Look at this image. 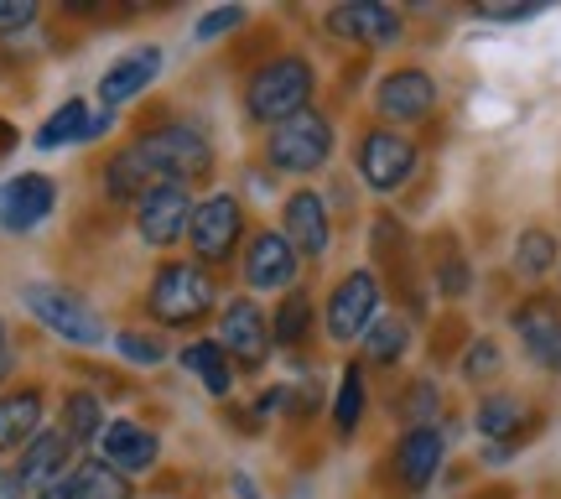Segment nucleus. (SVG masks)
<instances>
[{
	"instance_id": "f257e3e1",
	"label": "nucleus",
	"mask_w": 561,
	"mask_h": 499,
	"mask_svg": "<svg viewBox=\"0 0 561 499\" xmlns=\"http://www.w3.org/2000/svg\"><path fill=\"white\" fill-rule=\"evenodd\" d=\"M312 89H318L312 63L286 53V58H271L265 68H255V79H250V89H244V104H250L255 121L286 125V121H297V115H307Z\"/></svg>"
},
{
	"instance_id": "f03ea898",
	"label": "nucleus",
	"mask_w": 561,
	"mask_h": 499,
	"mask_svg": "<svg viewBox=\"0 0 561 499\" xmlns=\"http://www.w3.org/2000/svg\"><path fill=\"white\" fill-rule=\"evenodd\" d=\"M214 281L208 271L198 265H161L157 281H151V292H146V307H151V318L167 322V328H193V322L214 307Z\"/></svg>"
},
{
	"instance_id": "7ed1b4c3",
	"label": "nucleus",
	"mask_w": 561,
	"mask_h": 499,
	"mask_svg": "<svg viewBox=\"0 0 561 499\" xmlns=\"http://www.w3.org/2000/svg\"><path fill=\"white\" fill-rule=\"evenodd\" d=\"M21 302H26V313H32L42 328H53L62 343H79V349H94V343H104L100 313H94V307H89L83 297H73V292L47 286V281H32V286L21 292Z\"/></svg>"
},
{
	"instance_id": "20e7f679",
	"label": "nucleus",
	"mask_w": 561,
	"mask_h": 499,
	"mask_svg": "<svg viewBox=\"0 0 561 499\" xmlns=\"http://www.w3.org/2000/svg\"><path fill=\"white\" fill-rule=\"evenodd\" d=\"M146 161H151V172L157 182H187V178H203L208 167H214V151H208V136H203L198 125H161L151 136L136 140Z\"/></svg>"
},
{
	"instance_id": "39448f33",
	"label": "nucleus",
	"mask_w": 561,
	"mask_h": 499,
	"mask_svg": "<svg viewBox=\"0 0 561 499\" xmlns=\"http://www.w3.org/2000/svg\"><path fill=\"white\" fill-rule=\"evenodd\" d=\"M333 157V125L322 121V115H297V121H286L271 131L265 140V161L276 167V172H291V178H307V172H318L322 161Z\"/></svg>"
},
{
	"instance_id": "423d86ee",
	"label": "nucleus",
	"mask_w": 561,
	"mask_h": 499,
	"mask_svg": "<svg viewBox=\"0 0 561 499\" xmlns=\"http://www.w3.org/2000/svg\"><path fill=\"white\" fill-rule=\"evenodd\" d=\"M375 318H380V281L369 271H348L328 297V339L354 343L375 328Z\"/></svg>"
},
{
	"instance_id": "0eeeda50",
	"label": "nucleus",
	"mask_w": 561,
	"mask_h": 499,
	"mask_svg": "<svg viewBox=\"0 0 561 499\" xmlns=\"http://www.w3.org/2000/svg\"><path fill=\"white\" fill-rule=\"evenodd\" d=\"M416 140L401 136V131H369V136L359 140V178L375 188V193H396V188H405L411 182V172H416Z\"/></svg>"
},
{
	"instance_id": "6e6552de",
	"label": "nucleus",
	"mask_w": 561,
	"mask_h": 499,
	"mask_svg": "<svg viewBox=\"0 0 561 499\" xmlns=\"http://www.w3.org/2000/svg\"><path fill=\"white\" fill-rule=\"evenodd\" d=\"M187 224H193V199H187V188H178V182H161V188H151V193L136 199L140 240L157 245V250L178 245L182 235H187Z\"/></svg>"
},
{
	"instance_id": "1a4fd4ad",
	"label": "nucleus",
	"mask_w": 561,
	"mask_h": 499,
	"mask_svg": "<svg viewBox=\"0 0 561 499\" xmlns=\"http://www.w3.org/2000/svg\"><path fill=\"white\" fill-rule=\"evenodd\" d=\"M240 229H244L240 199L214 193V199H203L198 208H193L187 240H193V250H198L203 260H229V256H234V245H240Z\"/></svg>"
},
{
	"instance_id": "9d476101",
	"label": "nucleus",
	"mask_w": 561,
	"mask_h": 499,
	"mask_svg": "<svg viewBox=\"0 0 561 499\" xmlns=\"http://www.w3.org/2000/svg\"><path fill=\"white\" fill-rule=\"evenodd\" d=\"M58 203V188L42 178V172H21V178H5L0 182V229L5 235H26L37 229Z\"/></svg>"
},
{
	"instance_id": "9b49d317",
	"label": "nucleus",
	"mask_w": 561,
	"mask_h": 499,
	"mask_svg": "<svg viewBox=\"0 0 561 499\" xmlns=\"http://www.w3.org/2000/svg\"><path fill=\"white\" fill-rule=\"evenodd\" d=\"M515 339L525 343L530 364H541L551 375H561V313L546 297H530L515 307Z\"/></svg>"
},
{
	"instance_id": "f8f14e48",
	"label": "nucleus",
	"mask_w": 561,
	"mask_h": 499,
	"mask_svg": "<svg viewBox=\"0 0 561 499\" xmlns=\"http://www.w3.org/2000/svg\"><path fill=\"white\" fill-rule=\"evenodd\" d=\"M375 104H380L385 121L416 125V121H426V115L437 110V79H432V73H421V68H396V73L380 83Z\"/></svg>"
},
{
	"instance_id": "ddd939ff",
	"label": "nucleus",
	"mask_w": 561,
	"mask_h": 499,
	"mask_svg": "<svg viewBox=\"0 0 561 499\" xmlns=\"http://www.w3.org/2000/svg\"><path fill=\"white\" fill-rule=\"evenodd\" d=\"M79 468V458H73V438L62 432V427H42L37 438L21 447V484L26 489H47V484L68 479Z\"/></svg>"
},
{
	"instance_id": "4468645a",
	"label": "nucleus",
	"mask_w": 561,
	"mask_h": 499,
	"mask_svg": "<svg viewBox=\"0 0 561 499\" xmlns=\"http://www.w3.org/2000/svg\"><path fill=\"white\" fill-rule=\"evenodd\" d=\"M161 73V47H130V53H121V58L104 68L100 79V100L104 110H121V104H130L140 94V89H151V79Z\"/></svg>"
},
{
	"instance_id": "2eb2a0df",
	"label": "nucleus",
	"mask_w": 561,
	"mask_h": 499,
	"mask_svg": "<svg viewBox=\"0 0 561 499\" xmlns=\"http://www.w3.org/2000/svg\"><path fill=\"white\" fill-rule=\"evenodd\" d=\"M286 240L297 250L301 260H322L328 256V245H333V224H328V203L322 193H291L286 199Z\"/></svg>"
},
{
	"instance_id": "dca6fc26",
	"label": "nucleus",
	"mask_w": 561,
	"mask_h": 499,
	"mask_svg": "<svg viewBox=\"0 0 561 499\" xmlns=\"http://www.w3.org/2000/svg\"><path fill=\"white\" fill-rule=\"evenodd\" d=\"M219 349L240 364H261L271 354V328H265L255 302H229L219 318Z\"/></svg>"
},
{
	"instance_id": "f3484780",
	"label": "nucleus",
	"mask_w": 561,
	"mask_h": 499,
	"mask_svg": "<svg viewBox=\"0 0 561 499\" xmlns=\"http://www.w3.org/2000/svg\"><path fill=\"white\" fill-rule=\"evenodd\" d=\"M328 32L348 42H364V47H390V42L401 37V11L375 5V0H354V5H339L328 16Z\"/></svg>"
},
{
	"instance_id": "a211bd4d",
	"label": "nucleus",
	"mask_w": 561,
	"mask_h": 499,
	"mask_svg": "<svg viewBox=\"0 0 561 499\" xmlns=\"http://www.w3.org/2000/svg\"><path fill=\"white\" fill-rule=\"evenodd\" d=\"M297 250H291V240L286 235H276V229H265V235H255L250 240V256H244V281L255 286V292H280V286H291L297 281Z\"/></svg>"
},
{
	"instance_id": "6ab92c4d",
	"label": "nucleus",
	"mask_w": 561,
	"mask_h": 499,
	"mask_svg": "<svg viewBox=\"0 0 561 499\" xmlns=\"http://www.w3.org/2000/svg\"><path fill=\"white\" fill-rule=\"evenodd\" d=\"M100 453H104V463L125 479V474H146V468L157 463L161 442H157V432H146V427H136V421H110L104 438H100Z\"/></svg>"
},
{
	"instance_id": "aec40b11",
	"label": "nucleus",
	"mask_w": 561,
	"mask_h": 499,
	"mask_svg": "<svg viewBox=\"0 0 561 499\" xmlns=\"http://www.w3.org/2000/svg\"><path fill=\"white\" fill-rule=\"evenodd\" d=\"M442 468V432L437 427H405V438L396 442V479L405 489H426Z\"/></svg>"
},
{
	"instance_id": "412c9836",
	"label": "nucleus",
	"mask_w": 561,
	"mask_h": 499,
	"mask_svg": "<svg viewBox=\"0 0 561 499\" xmlns=\"http://www.w3.org/2000/svg\"><path fill=\"white\" fill-rule=\"evenodd\" d=\"M530 406L520 396H510V390H494V396H483L479 406V432L489 442H500V447H515V442L530 432Z\"/></svg>"
},
{
	"instance_id": "4be33fe9",
	"label": "nucleus",
	"mask_w": 561,
	"mask_h": 499,
	"mask_svg": "<svg viewBox=\"0 0 561 499\" xmlns=\"http://www.w3.org/2000/svg\"><path fill=\"white\" fill-rule=\"evenodd\" d=\"M42 432V396L37 390H11L0 396V453L26 447Z\"/></svg>"
},
{
	"instance_id": "5701e85b",
	"label": "nucleus",
	"mask_w": 561,
	"mask_h": 499,
	"mask_svg": "<svg viewBox=\"0 0 561 499\" xmlns=\"http://www.w3.org/2000/svg\"><path fill=\"white\" fill-rule=\"evenodd\" d=\"M151 188H161V182L140 146H125L121 157L104 167V193H110V199H140V193H151Z\"/></svg>"
},
{
	"instance_id": "b1692460",
	"label": "nucleus",
	"mask_w": 561,
	"mask_h": 499,
	"mask_svg": "<svg viewBox=\"0 0 561 499\" xmlns=\"http://www.w3.org/2000/svg\"><path fill=\"white\" fill-rule=\"evenodd\" d=\"M182 370L198 375L208 396H229V385H234V370H229V354L219 349V339L187 343V349H182Z\"/></svg>"
},
{
	"instance_id": "393cba45",
	"label": "nucleus",
	"mask_w": 561,
	"mask_h": 499,
	"mask_svg": "<svg viewBox=\"0 0 561 499\" xmlns=\"http://www.w3.org/2000/svg\"><path fill=\"white\" fill-rule=\"evenodd\" d=\"M89 125H94V115L83 110V100H68L62 110H53V115L42 121L37 146L42 151H58V146H68V140H89Z\"/></svg>"
},
{
	"instance_id": "a878e982",
	"label": "nucleus",
	"mask_w": 561,
	"mask_h": 499,
	"mask_svg": "<svg viewBox=\"0 0 561 499\" xmlns=\"http://www.w3.org/2000/svg\"><path fill=\"white\" fill-rule=\"evenodd\" d=\"M62 432L73 438V447H79V442L104 438V406L89 396V390L68 396V400H62Z\"/></svg>"
},
{
	"instance_id": "bb28decb",
	"label": "nucleus",
	"mask_w": 561,
	"mask_h": 499,
	"mask_svg": "<svg viewBox=\"0 0 561 499\" xmlns=\"http://www.w3.org/2000/svg\"><path fill=\"white\" fill-rule=\"evenodd\" d=\"M557 240L546 235V229H525L520 240H515V271L520 276H530V281H541L551 265H557Z\"/></svg>"
},
{
	"instance_id": "cd10ccee",
	"label": "nucleus",
	"mask_w": 561,
	"mask_h": 499,
	"mask_svg": "<svg viewBox=\"0 0 561 499\" xmlns=\"http://www.w3.org/2000/svg\"><path fill=\"white\" fill-rule=\"evenodd\" d=\"M405 343H411V328L401 318H375V328L364 333V354L375 364H396L405 354Z\"/></svg>"
},
{
	"instance_id": "c85d7f7f",
	"label": "nucleus",
	"mask_w": 561,
	"mask_h": 499,
	"mask_svg": "<svg viewBox=\"0 0 561 499\" xmlns=\"http://www.w3.org/2000/svg\"><path fill=\"white\" fill-rule=\"evenodd\" d=\"M307 328H312V302H307V292L280 297V313H276V322H271V339L276 343H301L307 339Z\"/></svg>"
},
{
	"instance_id": "c756f323",
	"label": "nucleus",
	"mask_w": 561,
	"mask_h": 499,
	"mask_svg": "<svg viewBox=\"0 0 561 499\" xmlns=\"http://www.w3.org/2000/svg\"><path fill=\"white\" fill-rule=\"evenodd\" d=\"M364 417V370L359 364H348L343 370V385H339V400H333V421H339V432L348 438Z\"/></svg>"
},
{
	"instance_id": "7c9ffc66",
	"label": "nucleus",
	"mask_w": 561,
	"mask_h": 499,
	"mask_svg": "<svg viewBox=\"0 0 561 499\" xmlns=\"http://www.w3.org/2000/svg\"><path fill=\"white\" fill-rule=\"evenodd\" d=\"M79 479H83V499H130L125 479L110 463H79Z\"/></svg>"
},
{
	"instance_id": "2f4dec72",
	"label": "nucleus",
	"mask_w": 561,
	"mask_h": 499,
	"mask_svg": "<svg viewBox=\"0 0 561 499\" xmlns=\"http://www.w3.org/2000/svg\"><path fill=\"white\" fill-rule=\"evenodd\" d=\"M489 375H500V343L494 339H473L468 343V354H462V379H489Z\"/></svg>"
},
{
	"instance_id": "473e14b6",
	"label": "nucleus",
	"mask_w": 561,
	"mask_h": 499,
	"mask_svg": "<svg viewBox=\"0 0 561 499\" xmlns=\"http://www.w3.org/2000/svg\"><path fill=\"white\" fill-rule=\"evenodd\" d=\"M234 26H244V5H219V11L198 16L193 37H198V42H214V37H224V32H234Z\"/></svg>"
},
{
	"instance_id": "72a5a7b5",
	"label": "nucleus",
	"mask_w": 561,
	"mask_h": 499,
	"mask_svg": "<svg viewBox=\"0 0 561 499\" xmlns=\"http://www.w3.org/2000/svg\"><path fill=\"white\" fill-rule=\"evenodd\" d=\"M115 349H121L125 360H136V364H161L167 360L161 339H146V333H115Z\"/></svg>"
},
{
	"instance_id": "f704fd0d",
	"label": "nucleus",
	"mask_w": 561,
	"mask_h": 499,
	"mask_svg": "<svg viewBox=\"0 0 561 499\" xmlns=\"http://www.w3.org/2000/svg\"><path fill=\"white\" fill-rule=\"evenodd\" d=\"M32 21H37V5H32V0H0V37L32 26Z\"/></svg>"
},
{
	"instance_id": "c9c22d12",
	"label": "nucleus",
	"mask_w": 561,
	"mask_h": 499,
	"mask_svg": "<svg viewBox=\"0 0 561 499\" xmlns=\"http://www.w3.org/2000/svg\"><path fill=\"white\" fill-rule=\"evenodd\" d=\"M541 5L536 0H504V5H483V16L489 21H525V16H536Z\"/></svg>"
},
{
	"instance_id": "e433bc0d",
	"label": "nucleus",
	"mask_w": 561,
	"mask_h": 499,
	"mask_svg": "<svg viewBox=\"0 0 561 499\" xmlns=\"http://www.w3.org/2000/svg\"><path fill=\"white\" fill-rule=\"evenodd\" d=\"M32 499H83V479H79V468H73L68 479H58V484H47V489H37Z\"/></svg>"
},
{
	"instance_id": "4c0bfd02",
	"label": "nucleus",
	"mask_w": 561,
	"mask_h": 499,
	"mask_svg": "<svg viewBox=\"0 0 561 499\" xmlns=\"http://www.w3.org/2000/svg\"><path fill=\"white\" fill-rule=\"evenodd\" d=\"M0 499H26V484H21V474L0 468Z\"/></svg>"
},
{
	"instance_id": "58836bf2",
	"label": "nucleus",
	"mask_w": 561,
	"mask_h": 499,
	"mask_svg": "<svg viewBox=\"0 0 561 499\" xmlns=\"http://www.w3.org/2000/svg\"><path fill=\"white\" fill-rule=\"evenodd\" d=\"M11 375V339H5V322H0V379Z\"/></svg>"
},
{
	"instance_id": "ea45409f",
	"label": "nucleus",
	"mask_w": 561,
	"mask_h": 499,
	"mask_svg": "<svg viewBox=\"0 0 561 499\" xmlns=\"http://www.w3.org/2000/svg\"><path fill=\"white\" fill-rule=\"evenodd\" d=\"M234 495H244V499H261V495H255V484L244 479V474H234Z\"/></svg>"
}]
</instances>
